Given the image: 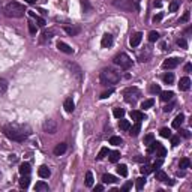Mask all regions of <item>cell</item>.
<instances>
[{
	"label": "cell",
	"instance_id": "obj_40",
	"mask_svg": "<svg viewBox=\"0 0 192 192\" xmlns=\"http://www.w3.org/2000/svg\"><path fill=\"white\" fill-rule=\"evenodd\" d=\"M86 186H89V188L93 186V174H92L90 171L86 173Z\"/></svg>",
	"mask_w": 192,
	"mask_h": 192
},
{
	"label": "cell",
	"instance_id": "obj_63",
	"mask_svg": "<svg viewBox=\"0 0 192 192\" xmlns=\"http://www.w3.org/2000/svg\"><path fill=\"white\" fill-rule=\"evenodd\" d=\"M0 179H2V173H0Z\"/></svg>",
	"mask_w": 192,
	"mask_h": 192
},
{
	"label": "cell",
	"instance_id": "obj_56",
	"mask_svg": "<svg viewBox=\"0 0 192 192\" xmlns=\"http://www.w3.org/2000/svg\"><path fill=\"white\" fill-rule=\"evenodd\" d=\"M179 129H180V128H179ZM180 135H182L183 138H189V137H191L189 131H186V129H180Z\"/></svg>",
	"mask_w": 192,
	"mask_h": 192
},
{
	"label": "cell",
	"instance_id": "obj_14",
	"mask_svg": "<svg viewBox=\"0 0 192 192\" xmlns=\"http://www.w3.org/2000/svg\"><path fill=\"white\" fill-rule=\"evenodd\" d=\"M57 48L62 53H65V54H74V48H71L68 44H65V42H62V41L57 42Z\"/></svg>",
	"mask_w": 192,
	"mask_h": 192
},
{
	"label": "cell",
	"instance_id": "obj_2",
	"mask_svg": "<svg viewBox=\"0 0 192 192\" xmlns=\"http://www.w3.org/2000/svg\"><path fill=\"white\" fill-rule=\"evenodd\" d=\"M99 81H101L102 86H114L120 81V74L117 71L111 69V68H105V69L101 71Z\"/></svg>",
	"mask_w": 192,
	"mask_h": 192
},
{
	"label": "cell",
	"instance_id": "obj_47",
	"mask_svg": "<svg viewBox=\"0 0 192 192\" xmlns=\"http://www.w3.org/2000/svg\"><path fill=\"white\" fill-rule=\"evenodd\" d=\"M81 8L84 9V12H89V11H92V5L89 3V0H81Z\"/></svg>",
	"mask_w": 192,
	"mask_h": 192
},
{
	"label": "cell",
	"instance_id": "obj_25",
	"mask_svg": "<svg viewBox=\"0 0 192 192\" xmlns=\"http://www.w3.org/2000/svg\"><path fill=\"white\" fill-rule=\"evenodd\" d=\"M50 189L48 188V185L45 183V182H38L35 185V191H38V192H47Z\"/></svg>",
	"mask_w": 192,
	"mask_h": 192
},
{
	"label": "cell",
	"instance_id": "obj_4",
	"mask_svg": "<svg viewBox=\"0 0 192 192\" xmlns=\"http://www.w3.org/2000/svg\"><path fill=\"white\" fill-rule=\"evenodd\" d=\"M113 5L117 9H122V11H126V12L140 11V0H114Z\"/></svg>",
	"mask_w": 192,
	"mask_h": 192
},
{
	"label": "cell",
	"instance_id": "obj_53",
	"mask_svg": "<svg viewBox=\"0 0 192 192\" xmlns=\"http://www.w3.org/2000/svg\"><path fill=\"white\" fill-rule=\"evenodd\" d=\"M153 138H155V137H153V134H149V135H146V137H144V144H147V146H149V144L153 141Z\"/></svg>",
	"mask_w": 192,
	"mask_h": 192
},
{
	"label": "cell",
	"instance_id": "obj_41",
	"mask_svg": "<svg viewBox=\"0 0 192 192\" xmlns=\"http://www.w3.org/2000/svg\"><path fill=\"white\" fill-rule=\"evenodd\" d=\"M179 6H180V0H173L170 3V12H176L179 9Z\"/></svg>",
	"mask_w": 192,
	"mask_h": 192
},
{
	"label": "cell",
	"instance_id": "obj_23",
	"mask_svg": "<svg viewBox=\"0 0 192 192\" xmlns=\"http://www.w3.org/2000/svg\"><path fill=\"white\" fill-rule=\"evenodd\" d=\"M29 15H30V17H33V18H35V20H36V23H38V24L41 26V27H44V26L47 24L44 18H41L39 15H36V12H35V11H29Z\"/></svg>",
	"mask_w": 192,
	"mask_h": 192
},
{
	"label": "cell",
	"instance_id": "obj_35",
	"mask_svg": "<svg viewBox=\"0 0 192 192\" xmlns=\"http://www.w3.org/2000/svg\"><path fill=\"white\" fill-rule=\"evenodd\" d=\"M189 165H191V161H189L188 158H183V159H180V162H179V167H180L182 170L189 168Z\"/></svg>",
	"mask_w": 192,
	"mask_h": 192
},
{
	"label": "cell",
	"instance_id": "obj_15",
	"mask_svg": "<svg viewBox=\"0 0 192 192\" xmlns=\"http://www.w3.org/2000/svg\"><path fill=\"white\" fill-rule=\"evenodd\" d=\"M66 149H68V144H66V143H60V144H57V146L54 147V155H56V156H62V155L66 152Z\"/></svg>",
	"mask_w": 192,
	"mask_h": 192
},
{
	"label": "cell",
	"instance_id": "obj_10",
	"mask_svg": "<svg viewBox=\"0 0 192 192\" xmlns=\"http://www.w3.org/2000/svg\"><path fill=\"white\" fill-rule=\"evenodd\" d=\"M69 68H71V71H72V74L77 77V80H83V71H81V68L77 65V63H69Z\"/></svg>",
	"mask_w": 192,
	"mask_h": 192
},
{
	"label": "cell",
	"instance_id": "obj_36",
	"mask_svg": "<svg viewBox=\"0 0 192 192\" xmlns=\"http://www.w3.org/2000/svg\"><path fill=\"white\" fill-rule=\"evenodd\" d=\"M54 33H56V30H53V29H51V30H45V32L42 33V36H44V38H42V41H44V42H45V41H50Z\"/></svg>",
	"mask_w": 192,
	"mask_h": 192
},
{
	"label": "cell",
	"instance_id": "obj_33",
	"mask_svg": "<svg viewBox=\"0 0 192 192\" xmlns=\"http://www.w3.org/2000/svg\"><path fill=\"white\" fill-rule=\"evenodd\" d=\"M119 128H120L122 131H129L131 123L128 122V120H125V119H120V122H119Z\"/></svg>",
	"mask_w": 192,
	"mask_h": 192
},
{
	"label": "cell",
	"instance_id": "obj_6",
	"mask_svg": "<svg viewBox=\"0 0 192 192\" xmlns=\"http://www.w3.org/2000/svg\"><path fill=\"white\" fill-rule=\"evenodd\" d=\"M140 96H141V92L137 87H128L123 90V98H125V101L129 102V104H135Z\"/></svg>",
	"mask_w": 192,
	"mask_h": 192
},
{
	"label": "cell",
	"instance_id": "obj_51",
	"mask_svg": "<svg viewBox=\"0 0 192 192\" xmlns=\"http://www.w3.org/2000/svg\"><path fill=\"white\" fill-rule=\"evenodd\" d=\"M113 93H114V89H110L108 92H104V93L101 95V99H107V98H108V96H111Z\"/></svg>",
	"mask_w": 192,
	"mask_h": 192
},
{
	"label": "cell",
	"instance_id": "obj_18",
	"mask_svg": "<svg viewBox=\"0 0 192 192\" xmlns=\"http://www.w3.org/2000/svg\"><path fill=\"white\" fill-rule=\"evenodd\" d=\"M18 170H20V174L21 176H29L30 174V164L29 162H23Z\"/></svg>",
	"mask_w": 192,
	"mask_h": 192
},
{
	"label": "cell",
	"instance_id": "obj_27",
	"mask_svg": "<svg viewBox=\"0 0 192 192\" xmlns=\"http://www.w3.org/2000/svg\"><path fill=\"white\" fill-rule=\"evenodd\" d=\"M108 155H110V162H113V164H116V162H117V161L120 159V152H119V150L110 152Z\"/></svg>",
	"mask_w": 192,
	"mask_h": 192
},
{
	"label": "cell",
	"instance_id": "obj_11",
	"mask_svg": "<svg viewBox=\"0 0 192 192\" xmlns=\"http://www.w3.org/2000/svg\"><path fill=\"white\" fill-rule=\"evenodd\" d=\"M189 87H191V80H189V77L180 78V81H179V89H180L182 92H186V90H189Z\"/></svg>",
	"mask_w": 192,
	"mask_h": 192
},
{
	"label": "cell",
	"instance_id": "obj_31",
	"mask_svg": "<svg viewBox=\"0 0 192 192\" xmlns=\"http://www.w3.org/2000/svg\"><path fill=\"white\" fill-rule=\"evenodd\" d=\"M6 90H8V81L5 78H0V96L5 95Z\"/></svg>",
	"mask_w": 192,
	"mask_h": 192
},
{
	"label": "cell",
	"instance_id": "obj_17",
	"mask_svg": "<svg viewBox=\"0 0 192 192\" xmlns=\"http://www.w3.org/2000/svg\"><path fill=\"white\" fill-rule=\"evenodd\" d=\"M174 98V93L171 90H165V92H161V99L164 102H168V101H173Z\"/></svg>",
	"mask_w": 192,
	"mask_h": 192
},
{
	"label": "cell",
	"instance_id": "obj_55",
	"mask_svg": "<svg viewBox=\"0 0 192 192\" xmlns=\"http://www.w3.org/2000/svg\"><path fill=\"white\" fill-rule=\"evenodd\" d=\"M170 138H171V146H179V143H180V137H173V135H171V137H170Z\"/></svg>",
	"mask_w": 192,
	"mask_h": 192
},
{
	"label": "cell",
	"instance_id": "obj_48",
	"mask_svg": "<svg viewBox=\"0 0 192 192\" xmlns=\"http://www.w3.org/2000/svg\"><path fill=\"white\" fill-rule=\"evenodd\" d=\"M177 45H179L180 48H188V42H186V39H183V38H179V39H177Z\"/></svg>",
	"mask_w": 192,
	"mask_h": 192
},
{
	"label": "cell",
	"instance_id": "obj_9",
	"mask_svg": "<svg viewBox=\"0 0 192 192\" xmlns=\"http://www.w3.org/2000/svg\"><path fill=\"white\" fill-rule=\"evenodd\" d=\"M141 41H143V33H135V35L131 36V39H129V45L132 47V48H137L138 45L141 44Z\"/></svg>",
	"mask_w": 192,
	"mask_h": 192
},
{
	"label": "cell",
	"instance_id": "obj_7",
	"mask_svg": "<svg viewBox=\"0 0 192 192\" xmlns=\"http://www.w3.org/2000/svg\"><path fill=\"white\" fill-rule=\"evenodd\" d=\"M44 131H45L47 134L54 135V134L57 132V123L54 122L53 119H47V120L44 122Z\"/></svg>",
	"mask_w": 192,
	"mask_h": 192
},
{
	"label": "cell",
	"instance_id": "obj_12",
	"mask_svg": "<svg viewBox=\"0 0 192 192\" xmlns=\"http://www.w3.org/2000/svg\"><path fill=\"white\" fill-rule=\"evenodd\" d=\"M101 45H102V48H110V47L113 45V35L105 33V35L102 36V39H101Z\"/></svg>",
	"mask_w": 192,
	"mask_h": 192
},
{
	"label": "cell",
	"instance_id": "obj_57",
	"mask_svg": "<svg viewBox=\"0 0 192 192\" xmlns=\"http://www.w3.org/2000/svg\"><path fill=\"white\" fill-rule=\"evenodd\" d=\"M131 188H132V183H131V182H128V183H125V185L122 186V191H129Z\"/></svg>",
	"mask_w": 192,
	"mask_h": 192
},
{
	"label": "cell",
	"instance_id": "obj_30",
	"mask_svg": "<svg viewBox=\"0 0 192 192\" xmlns=\"http://www.w3.org/2000/svg\"><path fill=\"white\" fill-rule=\"evenodd\" d=\"M140 171H141V174L143 176H147V174H150V173L153 171V167H152V165H141Z\"/></svg>",
	"mask_w": 192,
	"mask_h": 192
},
{
	"label": "cell",
	"instance_id": "obj_16",
	"mask_svg": "<svg viewBox=\"0 0 192 192\" xmlns=\"http://www.w3.org/2000/svg\"><path fill=\"white\" fill-rule=\"evenodd\" d=\"M38 174L41 176L42 179H48V177L51 176V171H50V168H48L47 165H41L39 170H38Z\"/></svg>",
	"mask_w": 192,
	"mask_h": 192
},
{
	"label": "cell",
	"instance_id": "obj_1",
	"mask_svg": "<svg viewBox=\"0 0 192 192\" xmlns=\"http://www.w3.org/2000/svg\"><path fill=\"white\" fill-rule=\"evenodd\" d=\"M3 134H5L9 140L21 143V141H24L32 134V129H30V126H27V125L9 123V125H5V126H3Z\"/></svg>",
	"mask_w": 192,
	"mask_h": 192
},
{
	"label": "cell",
	"instance_id": "obj_39",
	"mask_svg": "<svg viewBox=\"0 0 192 192\" xmlns=\"http://www.w3.org/2000/svg\"><path fill=\"white\" fill-rule=\"evenodd\" d=\"M113 114H114L116 119H122L123 116H125V110H123V108H114V110H113Z\"/></svg>",
	"mask_w": 192,
	"mask_h": 192
},
{
	"label": "cell",
	"instance_id": "obj_59",
	"mask_svg": "<svg viewBox=\"0 0 192 192\" xmlns=\"http://www.w3.org/2000/svg\"><path fill=\"white\" fill-rule=\"evenodd\" d=\"M191 69H192V65L191 63H188V65L185 66V71H186V72H191Z\"/></svg>",
	"mask_w": 192,
	"mask_h": 192
},
{
	"label": "cell",
	"instance_id": "obj_49",
	"mask_svg": "<svg viewBox=\"0 0 192 192\" xmlns=\"http://www.w3.org/2000/svg\"><path fill=\"white\" fill-rule=\"evenodd\" d=\"M189 18H191V14H189V11H186L185 14H183V17L179 20V23L182 24V23H186V21H189Z\"/></svg>",
	"mask_w": 192,
	"mask_h": 192
},
{
	"label": "cell",
	"instance_id": "obj_26",
	"mask_svg": "<svg viewBox=\"0 0 192 192\" xmlns=\"http://www.w3.org/2000/svg\"><path fill=\"white\" fill-rule=\"evenodd\" d=\"M162 80H164V83H167V84H173V83H174V75H173L171 72H167V74L162 75Z\"/></svg>",
	"mask_w": 192,
	"mask_h": 192
},
{
	"label": "cell",
	"instance_id": "obj_38",
	"mask_svg": "<svg viewBox=\"0 0 192 192\" xmlns=\"http://www.w3.org/2000/svg\"><path fill=\"white\" fill-rule=\"evenodd\" d=\"M117 173L122 176V177H126V176H128V167H126L125 164L119 165V167H117Z\"/></svg>",
	"mask_w": 192,
	"mask_h": 192
},
{
	"label": "cell",
	"instance_id": "obj_52",
	"mask_svg": "<svg viewBox=\"0 0 192 192\" xmlns=\"http://www.w3.org/2000/svg\"><path fill=\"white\" fill-rule=\"evenodd\" d=\"M29 32H30L32 35H36V32H38V27H36L33 23H29Z\"/></svg>",
	"mask_w": 192,
	"mask_h": 192
},
{
	"label": "cell",
	"instance_id": "obj_3",
	"mask_svg": "<svg viewBox=\"0 0 192 192\" xmlns=\"http://www.w3.org/2000/svg\"><path fill=\"white\" fill-rule=\"evenodd\" d=\"M3 12H5V15L8 18H21L24 15L26 9H24V6H23L21 3H18V2H9V3L3 8Z\"/></svg>",
	"mask_w": 192,
	"mask_h": 192
},
{
	"label": "cell",
	"instance_id": "obj_37",
	"mask_svg": "<svg viewBox=\"0 0 192 192\" xmlns=\"http://www.w3.org/2000/svg\"><path fill=\"white\" fill-rule=\"evenodd\" d=\"M155 152H156V156H159V158H164L165 155H167V150H165V147H164L162 144L158 146V149L155 150Z\"/></svg>",
	"mask_w": 192,
	"mask_h": 192
},
{
	"label": "cell",
	"instance_id": "obj_5",
	"mask_svg": "<svg viewBox=\"0 0 192 192\" xmlns=\"http://www.w3.org/2000/svg\"><path fill=\"white\" fill-rule=\"evenodd\" d=\"M113 62H114V65L120 66L122 69H129V68L132 66V59H131L126 53H120V54H117V56L113 59Z\"/></svg>",
	"mask_w": 192,
	"mask_h": 192
},
{
	"label": "cell",
	"instance_id": "obj_50",
	"mask_svg": "<svg viewBox=\"0 0 192 192\" xmlns=\"http://www.w3.org/2000/svg\"><path fill=\"white\" fill-rule=\"evenodd\" d=\"M150 92L152 93H161V86L159 84H152L150 86Z\"/></svg>",
	"mask_w": 192,
	"mask_h": 192
},
{
	"label": "cell",
	"instance_id": "obj_46",
	"mask_svg": "<svg viewBox=\"0 0 192 192\" xmlns=\"http://www.w3.org/2000/svg\"><path fill=\"white\" fill-rule=\"evenodd\" d=\"M108 153H110V152H108V149H107V147H102V149L99 150V153H98V156H96V158L101 161V159H104V158L107 156Z\"/></svg>",
	"mask_w": 192,
	"mask_h": 192
},
{
	"label": "cell",
	"instance_id": "obj_13",
	"mask_svg": "<svg viewBox=\"0 0 192 192\" xmlns=\"http://www.w3.org/2000/svg\"><path fill=\"white\" fill-rule=\"evenodd\" d=\"M63 30H65L69 36H77L80 32H81V29H80L78 26H65Z\"/></svg>",
	"mask_w": 192,
	"mask_h": 192
},
{
	"label": "cell",
	"instance_id": "obj_61",
	"mask_svg": "<svg viewBox=\"0 0 192 192\" xmlns=\"http://www.w3.org/2000/svg\"><path fill=\"white\" fill-rule=\"evenodd\" d=\"M153 5H155V8H161V6H162V3H161V2H155Z\"/></svg>",
	"mask_w": 192,
	"mask_h": 192
},
{
	"label": "cell",
	"instance_id": "obj_44",
	"mask_svg": "<svg viewBox=\"0 0 192 192\" xmlns=\"http://www.w3.org/2000/svg\"><path fill=\"white\" fill-rule=\"evenodd\" d=\"M159 144H161V143H158V141H152V143L149 144V149H147V152H149V153H153V152L158 149V146H159Z\"/></svg>",
	"mask_w": 192,
	"mask_h": 192
},
{
	"label": "cell",
	"instance_id": "obj_21",
	"mask_svg": "<svg viewBox=\"0 0 192 192\" xmlns=\"http://www.w3.org/2000/svg\"><path fill=\"white\" fill-rule=\"evenodd\" d=\"M140 129H141V122H137L132 128H129V131H131L129 135H131V137H137V135L140 134Z\"/></svg>",
	"mask_w": 192,
	"mask_h": 192
},
{
	"label": "cell",
	"instance_id": "obj_28",
	"mask_svg": "<svg viewBox=\"0 0 192 192\" xmlns=\"http://www.w3.org/2000/svg\"><path fill=\"white\" fill-rule=\"evenodd\" d=\"M144 186H146V176H144V177H140V179H137V180H135V188H137L138 191H141Z\"/></svg>",
	"mask_w": 192,
	"mask_h": 192
},
{
	"label": "cell",
	"instance_id": "obj_42",
	"mask_svg": "<svg viewBox=\"0 0 192 192\" xmlns=\"http://www.w3.org/2000/svg\"><path fill=\"white\" fill-rule=\"evenodd\" d=\"M159 134H161V137H164V138H170V137H171V131H170L168 128H162V129L159 131Z\"/></svg>",
	"mask_w": 192,
	"mask_h": 192
},
{
	"label": "cell",
	"instance_id": "obj_62",
	"mask_svg": "<svg viewBox=\"0 0 192 192\" xmlns=\"http://www.w3.org/2000/svg\"><path fill=\"white\" fill-rule=\"evenodd\" d=\"M24 2H27L29 5H33V3H36V0H24Z\"/></svg>",
	"mask_w": 192,
	"mask_h": 192
},
{
	"label": "cell",
	"instance_id": "obj_22",
	"mask_svg": "<svg viewBox=\"0 0 192 192\" xmlns=\"http://www.w3.org/2000/svg\"><path fill=\"white\" fill-rule=\"evenodd\" d=\"M131 116H132V119L135 120V122H141V120H146V116H144V113H141V111H132L131 113Z\"/></svg>",
	"mask_w": 192,
	"mask_h": 192
},
{
	"label": "cell",
	"instance_id": "obj_58",
	"mask_svg": "<svg viewBox=\"0 0 192 192\" xmlns=\"http://www.w3.org/2000/svg\"><path fill=\"white\" fill-rule=\"evenodd\" d=\"M161 20H162V14L159 12V14H156V15L153 17V23H159Z\"/></svg>",
	"mask_w": 192,
	"mask_h": 192
},
{
	"label": "cell",
	"instance_id": "obj_45",
	"mask_svg": "<svg viewBox=\"0 0 192 192\" xmlns=\"http://www.w3.org/2000/svg\"><path fill=\"white\" fill-rule=\"evenodd\" d=\"M158 39H159V33L155 32V30H152V32L149 33V41H150V42H156Z\"/></svg>",
	"mask_w": 192,
	"mask_h": 192
},
{
	"label": "cell",
	"instance_id": "obj_29",
	"mask_svg": "<svg viewBox=\"0 0 192 192\" xmlns=\"http://www.w3.org/2000/svg\"><path fill=\"white\" fill-rule=\"evenodd\" d=\"M102 182H104V183H110V185H111V183H116V182H117V179H116L114 176H111V174H104V176H102Z\"/></svg>",
	"mask_w": 192,
	"mask_h": 192
},
{
	"label": "cell",
	"instance_id": "obj_8",
	"mask_svg": "<svg viewBox=\"0 0 192 192\" xmlns=\"http://www.w3.org/2000/svg\"><path fill=\"white\" fill-rule=\"evenodd\" d=\"M180 62H182V59H179V57H171V59L164 60L162 66H164L165 69H174V68H177V66L180 65Z\"/></svg>",
	"mask_w": 192,
	"mask_h": 192
},
{
	"label": "cell",
	"instance_id": "obj_60",
	"mask_svg": "<svg viewBox=\"0 0 192 192\" xmlns=\"http://www.w3.org/2000/svg\"><path fill=\"white\" fill-rule=\"evenodd\" d=\"M102 189H104L102 185H96V186H95V191H102Z\"/></svg>",
	"mask_w": 192,
	"mask_h": 192
},
{
	"label": "cell",
	"instance_id": "obj_19",
	"mask_svg": "<svg viewBox=\"0 0 192 192\" xmlns=\"http://www.w3.org/2000/svg\"><path fill=\"white\" fill-rule=\"evenodd\" d=\"M63 107H65L66 113H72V111L75 110V104H74L72 98H68V99H65V102H63Z\"/></svg>",
	"mask_w": 192,
	"mask_h": 192
},
{
	"label": "cell",
	"instance_id": "obj_54",
	"mask_svg": "<svg viewBox=\"0 0 192 192\" xmlns=\"http://www.w3.org/2000/svg\"><path fill=\"white\" fill-rule=\"evenodd\" d=\"M174 105H176L174 102H170L168 105H165V107H164V113H170V111L174 108Z\"/></svg>",
	"mask_w": 192,
	"mask_h": 192
},
{
	"label": "cell",
	"instance_id": "obj_34",
	"mask_svg": "<svg viewBox=\"0 0 192 192\" xmlns=\"http://www.w3.org/2000/svg\"><path fill=\"white\" fill-rule=\"evenodd\" d=\"M155 176H156V180H159V182H165L168 179V176L165 174L162 170H156V174Z\"/></svg>",
	"mask_w": 192,
	"mask_h": 192
},
{
	"label": "cell",
	"instance_id": "obj_24",
	"mask_svg": "<svg viewBox=\"0 0 192 192\" xmlns=\"http://www.w3.org/2000/svg\"><path fill=\"white\" fill-rule=\"evenodd\" d=\"M29 185H30V177H29V176H21V179H20V186H21L23 189H27Z\"/></svg>",
	"mask_w": 192,
	"mask_h": 192
},
{
	"label": "cell",
	"instance_id": "obj_32",
	"mask_svg": "<svg viewBox=\"0 0 192 192\" xmlns=\"http://www.w3.org/2000/svg\"><path fill=\"white\" fill-rule=\"evenodd\" d=\"M153 104H155V101H153V99H146V101H143V102H141V108H143V110H149V108H152V107H153Z\"/></svg>",
	"mask_w": 192,
	"mask_h": 192
},
{
	"label": "cell",
	"instance_id": "obj_43",
	"mask_svg": "<svg viewBox=\"0 0 192 192\" xmlns=\"http://www.w3.org/2000/svg\"><path fill=\"white\" fill-rule=\"evenodd\" d=\"M122 143H123V140L120 137H116V135H114V137L110 138V144H113V146H120Z\"/></svg>",
	"mask_w": 192,
	"mask_h": 192
},
{
	"label": "cell",
	"instance_id": "obj_20",
	"mask_svg": "<svg viewBox=\"0 0 192 192\" xmlns=\"http://www.w3.org/2000/svg\"><path fill=\"white\" fill-rule=\"evenodd\" d=\"M183 122H185V116L180 113V114H177V116H176V119L173 120V128H174V129H179V128L182 126V123H183Z\"/></svg>",
	"mask_w": 192,
	"mask_h": 192
}]
</instances>
